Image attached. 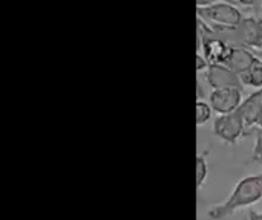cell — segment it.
Masks as SVG:
<instances>
[{
	"label": "cell",
	"instance_id": "obj_1",
	"mask_svg": "<svg viewBox=\"0 0 262 220\" xmlns=\"http://www.w3.org/2000/svg\"><path fill=\"white\" fill-rule=\"evenodd\" d=\"M259 201H262V175L246 176L236 184L235 190L227 198V201L210 208L207 214L212 220H221Z\"/></svg>",
	"mask_w": 262,
	"mask_h": 220
},
{
	"label": "cell",
	"instance_id": "obj_2",
	"mask_svg": "<svg viewBox=\"0 0 262 220\" xmlns=\"http://www.w3.org/2000/svg\"><path fill=\"white\" fill-rule=\"evenodd\" d=\"M207 25V23H206ZM210 32L230 46L244 49H261V25L255 17H244L235 28H221L207 25Z\"/></svg>",
	"mask_w": 262,
	"mask_h": 220
},
{
	"label": "cell",
	"instance_id": "obj_3",
	"mask_svg": "<svg viewBox=\"0 0 262 220\" xmlns=\"http://www.w3.org/2000/svg\"><path fill=\"white\" fill-rule=\"evenodd\" d=\"M198 18L210 26L235 28L243 21V11L230 2L196 3Z\"/></svg>",
	"mask_w": 262,
	"mask_h": 220
},
{
	"label": "cell",
	"instance_id": "obj_4",
	"mask_svg": "<svg viewBox=\"0 0 262 220\" xmlns=\"http://www.w3.org/2000/svg\"><path fill=\"white\" fill-rule=\"evenodd\" d=\"M213 132L218 139H221L229 145L236 144L244 135H247L246 124L238 110L229 115L218 116L213 123Z\"/></svg>",
	"mask_w": 262,
	"mask_h": 220
},
{
	"label": "cell",
	"instance_id": "obj_5",
	"mask_svg": "<svg viewBox=\"0 0 262 220\" xmlns=\"http://www.w3.org/2000/svg\"><path fill=\"white\" fill-rule=\"evenodd\" d=\"M206 80L213 90H221V89L243 90L244 89L241 77L224 64H210L206 72Z\"/></svg>",
	"mask_w": 262,
	"mask_h": 220
},
{
	"label": "cell",
	"instance_id": "obj_6",
	"mask_svg": "<svg viewBox=\"0 0 262 220\" xmlns=\"http://www.w3.org/2000/svg\"><path fill=\"white\" fill-rule=\"evenodd\" d=\"M209 103H210L212 110H215L220 116L233 113L243 104L241 90H238V89L212 90V93L209 95Z\"/></svg>",
	"mask_w": 262,
	"mask_h": 220
},
{
	"label": "cell",
	"instance_id": "obj_7",
	"mask_svg": "<svg viewBox=\"0 0 262 220\" xmlns=\"http://www.w3.org/2000/svg\"><path fill=\"white\" fill-rule=\"evenodd\" d=\"M238 112L246 124L247 135H249V130L253 127H258L262 119V89H258L253 93H250L243 101Z\"/></svg>",
	"mask_w": 262,
	"mask_h": 220
},
{
	"label": "cell",
	"instance_id": "obj_8",
	"mask_svg": "<svg viewBox=\"0 0 262 220\" xmlns=\"http://www.w3.org/2000/svg\"><path fill=\"white\" fill-rule=\"evenodd\" d=\"M256 58L258 57H255V54L249 49L230 46V52L227 55L224 66H227L230 70H233L235 74H238L241 77L244 72H247L250 69V66L255 63Z\"/></svg>",
	"mask_w": 262,
	"mask_h": 220
},
{
	"label": "cell",
	"instance_id": "obj_9",
	"mask_svg": "<svg viewBox=\"0 0 262 220\" xmlns=\"http://www.w3.org/2000/svg\"><path fill=\"white\" fill-rule=\"evenodd\" d=\"M241 81L244 86L256 87V90L262 89V58L255 60V63L250 66V69L241 75Z\"/></svg>",
	"mask_w": 262,
	"mask_h": 220
},
{
	"label": "cell",
	"instance_id": "obj_10",
	"mask_svg": "<svg viewBox=\"0 0 262 220\" xmlns=\"http://www.w3.org/2000/svg\"><path fill=\"white\" fill-rule=\"evenodd\" d=\"M212 116V107L210 104L204 103V101H198L196 103V124L203 126L206 124Z\"/></svg>",
	"mask_w": 262,
	"mask_h": 220
},
{
	"label": "cell",
	"instance_id": "obj_11",
	"mask_svg": "<svg viewBox=\"0 0 262 220\" xmlns=\"http://www.w3.org/2000/svg\"><path fill=\"white\" fill-rule=\"evenodd\" d=\"M207 173H209V167H207V162H206V158L203 155H200L196 158V187L201 188L206 178H207Z\"/></svg>",
	"mask_w": 262,
	"mask_h": 220
},
{
	"label": "cell",
	"instance_id": "obj_12",
	"mask_svg": "<svg viewBox=\"0 0 262 220\" xmlns=\"http://www.w3.org/2000/svg\"><path fill=\"white\" fill-rule=\"evenodd\" d=\"M252 161L262 165V133H259V132H256V142H255V147H253Z\"/></svg>",
	"mask_w": 262,
	"mask_h": 220
},
{
	"label": "cell",
	"instance_id": "obj_13",
	"mask_svg": "<svg viewBox=\"0 0 262 220\" xmlns=\"http://www.w3.org/2000/svg\"><path fill=\"white\" fill-rule=\"evenodd\" d=\"M209 66H210V64L207 63V60H206L201 54H198V55H196V72H201V70H204V69L207 70Z\"/></svg>",
	"mask_w": 262,
	"mask_h": 220
},
{
	"label": "cell",
	"instance_id": "obj_14",
	"mask_svg": "<svg viewBox=\"0 0 262 220\" xmlns=\"http://www.w3.org/2000/svg\"><path fill=\"white\" fill-rule=\"evenodd\" d=\"M249 220H262V213H256V211H250L249 213Z\"/></svg>",
	"mask_w": 262,
	"mask_h": 220
},
{
	"label": "cell",
	"instance_id": "obj_15",
	"mask_svg": "<svg viewBox=\"0 0 262 220\" xmlns=\"http://www.w3.org/2000/svg\"><path fill=\"white\" fill-rule=\"evenodd\" d=\"M259 25H261V51H262V18H259Z\"/></svg>",
	"mask_w": 262,
	"mask_h": 220
},
{
	"label": "cell",
	"instance_id": "obj_16",
	"mask_svg": "<svg viewBox=\"0 0 262 220\" xmlns=\"http://www.w3.org/2000/svg\"><path fill=\"white\" fill-rule=\"evenodd\" d=\"M256 132L262 133V119H261V123H259V126H258V130H256Z\"/></svg>",
	"mask_w": 262,
	"mask_h": 220
},
{
	"label": "cell",
	"instance_id": "obj_17",
	"mask_svg": "<svg viewBox=\"0 0 262 220\" xmlns=\"http://www.w3.org/2000/svg\"><path fill=\"white\" fill-rule=\"evenodd\" d=\"M261 8H262V5H261Z\"/></svg>",
	"mask_w": 262,
	"mask_h": 220
}]
</instances>
